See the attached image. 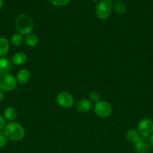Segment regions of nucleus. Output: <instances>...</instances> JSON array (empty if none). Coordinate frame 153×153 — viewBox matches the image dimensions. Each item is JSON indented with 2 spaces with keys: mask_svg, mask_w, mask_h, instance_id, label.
<instances>
[{
  "mask_svg": "<svg viewBox=\"0 0 153 153\" xmlns=\"http://www.w3.org/2000/svg\"><path fill=\"white\" fill-rule=\"evenodd\" d=\"M10 49V43L5 37H0V58L5 56Z\"/></svg>",
  "mask_w": 153,
  "mask_h": 153,
  "instance_id": "nucleus-16",
  "label": "nucleus"
},
{
  "mask_svg": "<svg viewBox=\"0 0 153 153\" xmlns=\"http://www.w3.org/2000/svg\"><path fill=\"white\" fill-rule=\"evenodd\" d=\"M50 2L55 6H58V7H62L65 6L70 1V0H49Z\"/></svg>",
  "mask_w": 153,
  "mask_h": 153,
  "instance_id": "nucleus-19",
  "label": "nucleus"
},
{
  "mask_svg": "<svg viewBox=\"0 0 153 153\" xmlns=\"http://www.w3.org/2000/svg\"><path fill=\"white\" fill-rule=\"evenodd\" d=\"M56 102L58 105L61 106L62 108H69L73 106L74 100L73 96L70 93L63 91V92L59 93L57 95Z\"/></svg>",
  "mask_w": 153,
  "mask_h": 153,
  "instance_id": "nucleus-7",
  "label": "nucleus"
},
{
  "mask_svg": "<svg viewBox=\"0 0 153 153\" xmlns=\"http://www.w3.org/2000/svg\"><path fill=\"white\" fill-rule=\"evenodd\" d=\"M14 28L16 31L22 35L31 34L34 27V23L31 16L26 14H20L14 19Z\"/></svg>",
  "mask_w": 153,
  "mask_h": 153,
  "instance_id": "nucleus-1",
  "label": "nucleus"
},
{
  "mask_svg": "<svg viewBox=\"0 0 153 153\" xmlns=\"http://www.w3.org/2000/svg\"><path fill=\"white\" fill-rule=\"evenodd\" d=\"M137 129L142 137H148L153 133V122L148 118L142 119L138 124Z\"/></svg>",
  "mask_w": 153,
  "mask_h": 153,
  "instance_id": "nucleus-6",
  "label": "nucleus"
},
{
  "mask_svg": "<svg viewBox=\"0 0 153 153\" xmlns=\"http://www.w3.org/2000/svg\"><path fill=\"white\" fill-rule=\"evenodd\" d=\"M24 42H25L27 46L33 48L38 45L39 38L36 34L31 33V34H28L26 36L25 39H24Z\"/></svg>",
  "mask_w": 153,
  "mask_h": 153,
  "instance_id": "nucleus-15",
  "label": "nucleus"
},
{
  "mask_svg": "<svg viewBox=\"0 0 153 153\" xmlns=\"http://www.w3.org/2000/svg\"><path fill=\"white\" fill-rule=\"evenodd\" d=\"M112 10V0H101L95 7V14L100 19H105L110 16Z\"/></svg>",
  "mask_w": 153,
  "mask_h": 153,
  "instance_id": "nucleus-3",
  "label": "nucleus"
},
{
  "mask_svg": "<svg viewBox=\"0 0 153 153\" xmlns=\"http://www.w3.org/2000/svg\"><path fill=\"white\" fill-rule=\"evenodd\" d=\"M4 134L8 140L11 141H19L23 138L25 135V129L18 123L10 122L4 126Z\"/></svg>",
  "mask_w": 153,
  "mask_h": 153,
  "instance_id": "nucleus-2",
  "label": "nucleus"
},
{
  "mask_svg": "<svg viewBox=\"0 0 153 153\" xmlns=\"http://www.w3.org/2000/svg\"><path fill=\"white\" fill-rule=\"evenodd\" d=\"M149 140H150V143H151V145L153 146V133L152 134V135H151V137H150Z\"/></svg>",
  "mask_w": 153,
  "mask_h": 153,
  "instance_id": "nucleus-24",
  "label": "nucleus"
},
{
  "mask_svg": "<svg viewBox=\"0 0 153 153\" xmlns=\"http://www.w3.org/2000/svg\"><path fill=\"white\" fill-rule=\"evenodd\" d=\"M16 79L12 75L7 74L0 76V89L3 91H12L16 87Z\"/></svg>",
  "mask_w": 153,
  "mask_h": 153,
  "instance_id": "nucleus-4",
  "label": "nucleus"
},
{
  "mask_svg": "<svg viewBox=\"0 0 153 153\" xmlns=\"http://www.w3.org/2000/svg\"><path fill=\"white\" fill-rule=\"evenodd\" d=\"M4 98V93L2 90L0 89V102L2 101Z\"/></svg>",
  "mask_w": 153,
  "mask_h": 153,
  "instance_id": "nucleus-23",
  "label": "nucleus"
},
{
  "mask_svg": "<svg viewBox=\"0 0 153 153\" xmlns=\"http://www.w3.org/2000/svg\"><path fill=\"white\" fill-rule=\"evenodd\" d=\"M140 134L136 129L134 128H130L128 129L125 133V138L127 141L129 143H135L139 140L140 139Z\"/></svg>",
  "mask_w": 153,
  "mask_h": 153,
  "instance_id": "nucleus-14",
  "label": "nucleus"
},
{
  "mask_svg": "<svg viewBox=\"0 0 153 153\" xmlns=\"http://www.w3.org/2000/svg\"><path fill=\"white\" fill-rule=\"evenodd\" d=\"M94 113L99 117H107L112 113V106L106 101H99L94 105Z\"/></svg>",
  "mask_w": 153,
  "mask_h": 153,
  "instance_id": "nucleus-5",
  "label": "nucleus"
},
{
  "mask_svg": "<svg viewBox=\"0 0 153 153\" xmlns=\"http://www.w3.org/2000/svg\"><path fill=\"white\" fill-rule=\"evenodd\" d=\"M112 7H113L116 13L120 15L125 13L126 10H127V7H126L125 4L122 1H118V0L115 1L112 3Z\"/></svg>",
  "mask_w": 153,
  "mask_h": 153,
  "instance_id": "nucleus-17",
  "label": "nucleus"
},
{
  "mask_svg": "<svg viewBox=\"0 0 153 153\" xmlns=\"http://www.w3.org/2000/svg\"><path fill=\"white\" fill-rule=\"evenodd\" d=\"M91 1H100V0H91Z\"/></svg>",
  "mask_w": 153,
  "mask_h": 153,
  "instance_id": "nucleus-26",
  "label": "nucleus"
},
{
  "mask_svg": "<svg viewBox=\"0 0 153 153\" xmlns=\"http://www.w3.org/2000/svg\"><path fill=\"white\" fill-rule=\"evenodd\" d=\"M27 61V55L24 52H19L15 53L12 56L11 63L14 65L21 66L25 64Z\"/></svg>",
  "mask_w": 153,
  "mask_h": 153,
  "instance_id": "nucleus-12",
  "label": "nucleus"
},
{
  "mask_svg": "<svg viewBox=\"0 0 153 153\" xmlns=\"http://www.w3.org/2000/svg\"><path fill=\"white\" fill-rule=\"evenodd\" d=\"M31 79V73L27 69H22L16 74V81L20 85H25Z\"/></svg>",
  "mask_w": 153,
  "mask_h": 153,
  "instance_id": "nucleus-9",
  "label": "nucleus"
},
{
  "mask_svg": "<svg viewBox=\"0 0 153 153\" xmlns=\"http://www.w3.org/2000/svg\"><path fill=\"white\" fill-rule=\"evenodd\" d=\"M92 108V102L88 100H81L76 104V109L79 111L80 113H87L90 111Z\"/></svg>",
  "mask_w": 153,
  "mask_h": 153,
  "instance_id": "nucleus-11",
  "label": "nucleus"
},
{
  "mask_svg": "<svg viewBox=\"0 0 153 153\" xmlns=\"http://www.w3.org/2000/svg\"><path fill=\"white\" fill-rule=\"evenodd\" d=\"M5 126H6V120L4 119V117L0 115V130H2L3 128H4Z\"/></svg>",
  "mask_w": 153,
  "mask_h": 153,
  "instance_id": "nucleus-22",
  "label": "nucleus"
},
{
  "mask_svg": "<svg viewBox=\"0 0 153 153\" xmlns=\"http://www.w3.org/2000/svg\"><path fill=\"white\" fill-rule=\"evenodd\" d=\"M12 69V63L8 58H0V76L7 74Z\"/></svg>",
  "mask_w": 153,
  "mask_h": 153,
  "instance_id": "nucleus-10",
  "label": "nucleus"
},
{
  "mask_svg": "<svg viewBox=\"0 0 153 153\" xmlns=\"http://www.w3.org/2000/svg\"><path fill=\"white\" fill-rule=\"evenodd\" d=\"M10 42H11V43L14 45V46H20L24 42L23 36H22V34H20V33L18 32L14 33V34L11 36Z\"/></svg>",
  "mask_w": 153,
  "mask_h": 153,
  "instance_id": "nucleus-18",
  "label": "nucleus"
},
{
  "mask_svg": "<svg viewBox=\"0 0 153 153\" xmlns=\"http://www.w3.org/2000/svg\"><path fill=\"white\" fill-rule=\"evenodd\" d=\"M3 117L6 120L9 122H14L17 117V111L13 107H8L3 112Z\"/></svg>",
  "mask_w": 153,
  "mask_h": 153,
  "instance_id": "nucleus-13",
  "label": "nucleus"
},
{
  "mask_svg": "<svg viewBox=\"0 0 153 153\" xmlns=\"http://www.w3.org/2000/svg\"><path fill=\"white\" fill-rule=\"evenodd\" d=\"M89 98L91 102H98L100 100V94L98 92H96V91H94V92H92L90 94Z\"/></svg>",
  "mask_w": 153,
  "mask_h": 153,
  "instance_id": "nucleus-20",
  "label": "nucleus"
},
{
  "mask_svg": "<svg viewBox=\"0 0 153 153\" xmlns=\"http://www.w3.org/2000/svg\"><path fill=\"white\" fill-rule=\"evenodd\" d=\"M3 4H4V1L3 0H0V9H2V7H3Z\"/></svg>",
  "mask_w": 153,
  "mask_h": 153,
  "instance_id": "nucleus-25",
  "label": "nucleus"
},
{
  "mask_svg": "<svg viewBox=\"0 0 153 153\" xmlns=\"http://www.w3.org/2000/svg\"><path fill=\"white\" fill-rule=\"evenodd\" d=\"M8 138L4 133H0V148H3L7 145Z\"/></svg>",
  "mask_w": 153,
  "mask_h": 153,
  "instance_id": "nucleus-21",
  "label": "nucleus"
},
{
  "mask_svg": "<svg viewBox=\"0 0 153 153\" xmlns=\"http://www.w3.org/2000/svg\"><path fill=\"white\" fill-rule=\"evenodd\" d=\"M150 140L146 137H140L139 140L134 143V149L137 153H148L151 150Z\"/></svg>",
  "mask_w": 153,
  "mask_h": 153,
  "instance_id": "nucleus-8",
  "label": "nucleus"
}]
</instances>
